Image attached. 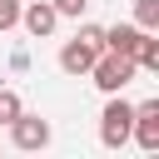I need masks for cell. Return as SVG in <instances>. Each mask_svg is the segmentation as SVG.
<instances>
[{
	"label": "cell",
	"instance_id": "1",
	"mask_svg": "<svg viewBox=\"0 0 159 159\" xmlns=\"http://www.w3.org/2000/svg\"><path fill=\"white\" fill-rule=\"evenodd\" d=\"M134 75H139L134 55H114V50H99V55H94V65H89V80H94L104 94H119Z\"/></svg>",
	"mask_w": 159,
	"mask_h": 159
},
{
	"label": "cell",
	"instance_id": "2",
	"mask_svg": "<svg viewBox=\"0 0 159 159\" xmlns=\"http://www.w3.org/2000/svg\"><path fill=\"white\" fill-rule=\"evenodd\" d=\"M129 124H134V104L119 99V94H109V104H104V114H99V144H104V149H119V144L129 139Z\"/></svg>",
	"mask_w": 159,
	"mask_h": 159
},
{
	"label": "cell",
	"instance_id": "3",
	"mask_svg": "<svg viewBox=\"0 0 159 159\" xmlns=\"http://www.w3.org/2000/svg\"><path fill=\"white\" fill-rule=\"evenodd\" d=\"M10 139H15V149H45L50 144V124L40 119V114H15L10 119Z\"/></svg>",
	"mask_w": 159,
	"mask_h": 159
},
{
	"label": "cell",
	"instance_id": "4",
	"mask_svg": "<svg viewBox=\"0 0 159 159\" xmlns=\"http://www.w3.org/2000/svg\"><path fill=\"white\" fill-rule=\"evenodd\" d=\"M129 134L139 139V149H159V99H144V104H134V124H129Z\"/></svg>",
	"mask_w": 159,
	"mask_h": 159
},
{
	"label": "cell",
	"instance_id": "5",
	"mask_svg": "<svg viewBox=\"0 0 159 159\" xmlns=\"http://www.w3.org/2000/svg\"><path fill=\"white\" fill-rule=\"evenodd\" d=\"M20 25H25L35 40H45V35L60 25V15H55V5H50V0H35V5H20Z\"/></svg>",
	"mask_w": 159,
	"mask_h": 159
},
{
	"label": "cell",
	"instance_id": "6",
	"mask_svg": "<svg viewBox=\"0 0 159 159\" xmlns=\"http://www.w3.org/2000/svg\"><path fill=\"white\" fill-rule=\"evenodd\" d=\"M94 55H99V50H94V45H84V40L75 35V40H70V45L60 50V70H65V75H89Z\"/></svg>",
	"mask_w": 159,
	"mask_h": 159
},
{
	"label": "cell",
	"instance_id": "7",
	"mask_svg": "<svg viewBox=\"0 0 159 159\" xmlns=\"http://www.w3.org/2000/svg\"><path fill=\"white\" fill-rule=\"evenodd\" d=\"M139 25H109L104 30V50H114V55H134V45H139Z\"/></svg>",
	"mask_w": 159,
	"mask_h": 159
},
{
	"label": "cell",
	"instance_id": "8",
	"mask_svg": "<svg viewBox=\"0 0 159 159\" xmlns=\"http://www.w3.org/2000/svg\"><path fill=\"white\" fill-rule=\"evenodd\" d=\"M134 65H139V70H159V40H154V30L139 35V45H134Z\"/></svg>",
	"mask_w": 159,
	"mask_h": 159
},
{
	"label": "cell",
	"instance_id": "9",
	"mask_svg": "<svg viewBox=\"0 0 159 159\" xmlns=\"http://www.w3.org/2000/svg\"><path fill=\"white\" fill-rule=\"evenodd\" d=\"M134 25L139 30H159V0H134Z\"/></svg>",
	"mask_w": 159,
	"mask_h": 159
},
{
	"label": "cell",
	"instance_id": "10",
	"mask_svg": "<svg viewBox=\"0 0 159 159\" xmlns=\"http://www.w3.org/2000/svg\"><path fill=\"white\" fill-rule=\"evenodd\" d=\"M20 109H25V104H20V94H15V89H0V124H10Z\"/></svg>",
	"mask_w": 159,
	"mask_h": 159
},
{
	"label": "cell",
	"instance_id": "11",
	"mask_svg": "<svg viewBox=\"0 0 159 159\" xmlns=\"http://www.w3.org/2000/svg\"><path fill=\"white\" fill-rule=\"evenodd\" d=\"M20 5L25 0H0V30H15L20 25Z\"/></svg>",
	"mask_w": 159,
	"mask_h": 159
},
{
	"label": "cell",
	"instance_id": "12",
	"mask_svg": "<svg viewBox=\"0 0 159 159\" xmlns=\"http://www.w3.org/2000/svg\"><path fill=\"white\" fill-rule=\"evenodd\" d=\"M80 40L94 45V50H104V25H80Z\"/></svg>",
	"mask_w": 159,
	"mask_h": 159
},
{
	"label": "cell",
	"instance_id": "13",
	"mask_svg": "<svg viewBox=\"0 0 159 159\" xmlns=\"http://www.w3.org/2000/svg\"><path fill=\"white\" fill-rule=\"evenodd\" d=\"M50 5H55V15H75V20H80V10H84L89 0H50Z\"/></svg>",
	"mask_w": 159,
	"mask_h": 159
}]
</instances>
